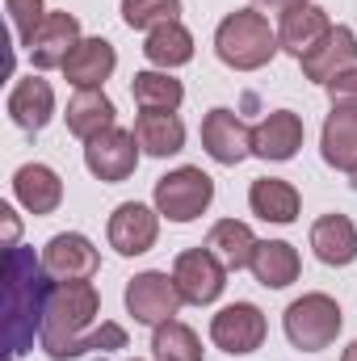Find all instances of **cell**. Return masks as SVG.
<instances>
[{
  "mask_svg": "<svg viewBox=\"0 0 357 361\" xmlns=\"http://www.w3.org/2000/svg\"><path fill=\"white\" fill-rule=\"evenodd\" d=\"M51 273L42 269V257H34V248H8L4 252V345L8 357L25 353L34 345V332H42L47 319V302L51 290L47 286Z\"/></svg>",
  "mask_w": 357,
  "mask_h": 361,
  "instance_id": "1",
  "label": "cell"
},
{
  "mask_svg": "<svg viewBox=\"0 0 357 361\" xmlns=\"http://www.w3.org/2000/svg\"><path fill=\"white\" fill-rule=\"evenodd\" d=\"M97 311H101V298H97V290H92L89 281H59L51 290L47 319H42V332H38L47 357H55V361L80 357Z\"/></svg>",
  "mask_w": 357,
  "mask_h": 361,
  "instance_id": "2",
  "label": "cell"
},
{
  "mask_svg": "<svg viewBox=\"0 0 357 361\" xmlns=\"http://www.w3.org/2000/svg\"><path fill=\"white\" fill-rule=\"evenodd\" d=\"M214 51L227 68L236 72H257L265 68L269 59L282 51L277 47V34L269 30V21L257 13V8H236L219 21L214 30Z\"/></svg>",
  "mask_w": 357,
  "mask_h": 361,
  "instance_id": "3",
  "label": "cell"
},
{
  "mask_svg": "<svg viewBox=\"0 0 357 361\" xmlns=\"http://www.w3.org/2000/svg\"><path fill=\"white\" fill-rule=\"evenodd\" d=\"M286 336L303 353H320L341 336V307L328 294H303L286 307Z\"/></svg>",
  "mask_w": 357,
  "mask_h": 361,
  "instance_id": "4",
  "label": "cell"
},
{
  "mask_svg": "<svg viewBox=\"0 0 357 361\" xmlns=\"http://www.w3.org/2000/svg\"><path fill=\"white\" fill-rule=\"evenodd\" d=\"M214 197V180L202 169H177L156 180V210L173 223H193Z\"/></svg>",
  "mask_w": 357,
  "mask_h": 361,
  "instance_id": "5",
  "label": "cell"
},
{
  "mask_svg": "<svg viewBox=\"0 0 357 361\" xmlns=\"http://www.w3.org/2000/svg\"><path fill=\"white\" fill-rule=\"evenodd\" d=\"M181 290L169 273H139L126 281V311L135 315V324H147V328H160L169 319H177L181 311Z\"/></svg>",
  "mask_w": 357,
  "mask_h": 361,
  "instance_id": "6",
  "label": "cell"
},
{
  "mask_svg": "<svg viewBox=\"0 0 357 361\" xmlns=\"http://www.w3.org/2000/svg\"><path fill=\"white\" fill-rule=\"evenodd\" d=\"M173 281H177L181 298L193 302V307H206L223 294L227 286V265L210 252V248H189L181 252L177 265H173Z\"/></svg>",
  "mask_w": 357,
  "mask_h": 361,
  "instance_id": "7",
  "label": "cell"
},
{
  "mask_svg": "<svg viewBox=\"0 0 357 361\" xmlns=\"http://www.w3.org/2000/svg\"><path fill=\"white\" fill-rule=\"evenodd\" d=\"M85 164H89V173L97 180H109V185L126 180L135 169H139V143H135V130H118V126H109L105 135L89 139V147H85Z\"/></svg>",
  "mask_w": 357,
  "mask_h": 361,
  "instance_id": "8",
  "label": "cell"
},
{
  "mask_svg": "<svg viewBox=\"0 0 357 361\" xmlns=\"http://www.w3.org/2000/svg\"><path fill=\"white\" fill-rule=\"evenodd\" d=\"M210 341L223 353H257L265 341V315L253 302H231L210 319Z\"/></svg>",
  "mask_w": 357,
  "mask_h": 361,
  "instance_id": "9",
  "label": "cell"
},
{
  "mask_svg": "<svg viewBox=\"0 0 357 361\" xmlns=\"http://www.w3.org/2000/svg\"><path fill=\"white\" fill-rule=\"evenodd\" d=\"M97 265H101V257H97V248L80 231H59L42 248V269L55 281H89L97 273Z\"/></svg>",
  "mask_w": 357,
  "mask_h": 361,
  "instance_id": "10",
  "label": "cell"
},
{
  "mask_svg": "<svg viewBox=\"0 0 357 361\" xmlns=\"http://www.w3.org/2000/svg\"><path fill=\"white\" fill-rule=\"evenodd\" d=\"M202 147L214 164H240L244 156H253V130L240 122V114L210 109L202 118Z\"/></svg>",
  "mask_w": 357,
  "mask_h": 361,
  "instance_id": "11",
  "label": "cell"
},
{
  "mask_svg": "<svg viewBox=\"0 0 357 361\" xmlns=\"http://www.w3.org/2000/svg\"><path fill=\"white\" fill-rule=\"evenodd\" d=\"M298 63H303V76H307V80L332 85L341 72L357 68V34L349 25H332V30L320 38V47H315L311 55H303Z\"/></svg>",
  "mask_w": 357,
  "mask_h": 361,
  "instance_id": "12",
  "label": "cell"
},
{
  "mask_svg": "<svg viewBox=\"0 0 357 361\" xmlns=\"http://www.w3.org/2000/svg\"><path fill=\"white\" fill-rule=\"evenodd\" d=\"M156 214L160 210H147L143 202H122L109 214V244H114V252H122V257L147 252L156 244V235H160V219Z\"/></svg>",
  "mask_w": 357,
  "mask_h": 361,
  "instance_id": "13",
  "label": "cell"
},
{
  "mask_svg": "<svg viewBox=\"0 0 357 361\" xmlns=\"http://www.w3.org/2000/svg\"><path fill=\"white\" fill-rule=\"evenodd\" d=\"M76 42H80V21L72 13H47V21L38 25L34 42L25 51H30V59H34L38 72H51V68L68 63V55L76 51Z\"/></svg>",
  "mask_w": 357,
  "mask_h": 361,
  "instance_id": "14",
  "label": "cell"
},
{
  "mask_svg": "<svg viewBox=\"0 0 357 361\" xmlns=\"http://www.w3.org/2000/svg\"><path fill=\"white\" fill-rule=\"evenodd\" d=\"M328 30H332V25H328V13H324L320 4H294V8L282 13L277 47H282L286 55L303 59V55H311V51L320 47V38H324Z\"/></svg>",
  "mask_w": 357,
  "mask_h": 361,
  "instance_id": "15",
  "label": "cell"
},
{
  "mask_svg": "<svg viewBox=\"0 0 357 361\" xmlns=\"http://www.w3.org/2000/svg\"><path fill=\"white\" fill-rule=\"evenodd\" d=\"M298 147H303V118L290 109H273L253 130V156L261 160H294Z\"/></svg>",
  "mask_w": 357,
  "mask_h": 361,
  "instance_id": "16",
  "label": "cell"
},
{
  "mask_svg": "<svg viewBox=\"0 0 357 361\" xmlns=\"http://www.w3.org/2000/svg\"><path fill=\"white\" fill-rule=\"evenodd\" d=\"M118 68V55L105 38H80L76 51L63 63V76L76 89H101V80H109V72Z\"/></svg>",
  "mask_w": 357,
  "mask_h": 361,
  "instance_id": "17",
  "label": "cell"
},
{
  "mask_svg": "<svg viewBox=\"0 0 357 361\" xmlns=\"http://www.w3.org/2000/svg\"><path fill=\"white\" fill-rule=\"evenodd\" d=\"M320 152H324V164H332L341 173H353L357 169V109L332 105V114L324 122V135H320Z\"/></svg>",
  "mask_w": 357,
  "mask_h": 361,
  "instance_id": "18",
  "label": "cell"
},
{
  "mask_svg": "<svg viewBox=\"0 0 357 361\" xmlns=\"http://www.w3.org/2000/svg\"><path fill=\"white\" fill-rule=\"evenodd\" d=\"M13 193H17V202L30 214H51L63 202V180L55 177V169H47V164H21L17 177H13Z\"/></svg>",
  "mask_w": 357,
  "mask_h": 361,
  "instance_id": "19",
  "label": "cell"
},
{
  "mask_svg": "<svg viewBox=\"0 0 357 361\" xmlns=\"http://www.w3.org/2000/svg\"><path fill=\"white\" fill-rule=\"evenodd\" d=\"M8 114H13V122L21 130H42L51 122V114H55V92H51V85L38 80V76L17 80L13 92H8Z\"/></svg>",
  "mask_w": 357,
  "mask_h": 361,
  "instance_id": "20",
  "label": "cell"
},
{
  "mask_svg": "<svg viewBox=\"0 0 357 361\" xmlns=\"http://www.w3.org/2000/svg\"><path fill=\"white\" fill-rule=\"evenodd\" d=\"M135 143L147 156H177L185 147V126H181L177 114H169V109H143L135 118Z\"/></svg>",
  "mask_w": 357,
  "mask_h": 361,
  "instance_id": "21",
  "label": "cell"
},
{
  "mask_svg": "<svg viewBox=\"0 0 357 361\" xmlns=\"http://www.w3.org/2000/svg\"><path fill=\"white\" fill-rule=\"evenodd\" d=\"M311 248L324 265H353L357 261V227L345 214H324L311 227Z\"/></svg>",
  "mask_w": 357,
  "mask_h": 361,
  "instance_id": "22",
  "label": "cell"
},
{
  "mask_svg": "<svg viewBox=\"0 0 357 361\" xmlns=\"http://www.w3.org/2000/svg\"><path fill=\"white\" fill-rule=\"evenodd\" d=\"M257 235H253V227L248 223H236V219H223V223H214L210 227V240H206V248L227 265V273H240V269H253V252H257Z\"/></svg>",
  "mask_w": 357,
  "mask_h": 361,
  "instance_id": "23",
  "label": "cell"
},
{
  "mask_svg": "<svg viewBox=\"0 0 357 361\" xmlns=\"http://www.w3.org/2000/svg\"><path fill=\"white\" fill-rule=\"evenodd\" d=\"M109 126H114V101L101 89H76V97L68 101V130L89 143Z\"/></svg>",
  "mask_w": 357,
  "mask_h": 361,
  "instance_id": "24",
  "label": "cell"
},
{
  "mask_svg": "<svg viewBox=\"0 0 357 361\" xmlns=\"http://www.w3.org/2000/svg\"><path fill=\"white\" fill-rule=\"evenodd\" d=\"M248 206L265 223H294L298 219V189L290 180L261 177V180H253V189H248Z\"/></svg>",
  "mask_w": 357,
  "mask_h": 361,
  "instance_id": "25",
  "label": "cell"
},
{
  "mask_svg": "<svg viewBox=\"0 0 357 361\" xmlns=\"http://www.w3.org/2000/svg\"><path fill=\"white\" fill-rule=\"evenodd\" d=\"M143 55H147V63H156V68H164V72H169V68H181V63L193 59V34H189L181 21L156 25V30H147Z\"/></svg>",
  "mask_w": 357,
  "mask_h": 361,
  "instance_id": "26",
  "label": "cell"
},
{
  "mask_svg": "<svg viewBox=\"0 0 357 361\" xmlns=\"http://www.w3.org/2000/svg\"><path fill=\"white\" fill-rule=\"evenodd\" d=\"M253 273H257V281L269 286V290H286L298 277V252L286 240H265L253 252Z\"/></svg>",
  "mask_w": 357,
  "mask_h": 361,
  "instance_id": "27",
  "label": "cell"
},
{
  "mask_svg": "<svg viewBox=\"0 0 357 361\" xmlns=\"http://www.w3.org/2000/svg\"><path fill=\"white\" fill-rule=\"evenodd\" d=\"M131 97L139 101V109H169V114H177V105L185 101V89L169 72H135Z\"/></svg>",
  "mask_w": 357,
  "mask_h": 361,
  "instance_id": "28",
  "label": "cell"
},
{
  "mask_svg": "<svg viewBox=\"0 0 357 361\" xmlns=\"http://www.w3.org/2000/svg\"><path fill=\"white\" fill-rule=\"evenodd\" d=\"M152 357L156 361H202V341H198V332L189 324L169 319L152 336Z\"/></svg>",
  "mask_w": 357,
  "mask_h": 361,
  "instance_id": "29",
  "label": "cell"
},
{
  "mask_svg": "<svg viewBox=\"0 0 357 361\" xmlns=\"http://www.w3.org/2000/svg\"><path fill=\"white\" fill-rule=\"evenodd\" d=\"M181 17V0H122V21L131 30H156Z\"/></svg>",
  "mask_w": 357,
  "mask_h": 361,
  "instance_id": "30",
  "label": "cell"
},
{
  "mask_svg": "<svg viewBox=\"0 0 357 361\" xmlns=\"http://www.w3.org/2000/svg\"><path fill=\"white\" fill-rule=\"evenodd\" d=\"M4 4H8V21H13V30H17V42L30 47L34 34H38V25L47 21L42 0H4Z\"/></svg>",
  "mask_w": 357,
  "mask_h": 361,
  "instance_id": "31",
  "label": "cell"
},
{
  "mask_svg": "<svg viewBox=\"0 0 357 361\" xmlns=\"http://www.w3.org/2000/svg\"><path fill=\"white\" fill-rule=\"evenodd\" d=\"M122 345H126V332L118 324H101V328H92L89 336H85V353H92V349L109 353V349H122Z\"/></svg>",
  "mask_w": 357,
  "mask_h": 361,
  "instance_id": "32",
  "label": "cell"
},
{
  "mask_svg": "<svg viewBox=\"0 0 357 361\" xmlns=\"http://www.w3.org/2000/svg\"><path fill=\"white\" fill-rule=\"evenodd\" d=\"M328 97H332V105H345V109H357V68L349 72H341L332 85H328Z\"/></svg>",
  "mask_w": 357,
  "mask_h": 361,
  "instance_id": "33",
  "label": "cell"
},
{
  "mask_svg": "<svg viewBox=\"0 0 357 361\" xmlns=\"http://www.w3.org/2000/svg\"><path fill=\"white\" fill-rule=\"evenodd\" d=\"M0 214H4V240L13 248V240H17V214H13V206H0Z\"/></svg>",
  "mask_w": 357,
  "mask_h": 361,
  "instance_id": "34",
  "label": "cell"
},
{
  "mask_svg": "<svg viewBox=\"0 0 357 361\" xmlns=\"http://www.w3.org/2000/svg\"><path fill=\"white\" fill-rule=\"evenodd\" d=\"M294 4H307V0H257V8H269V13H286Z\"/></svg>",
  "mask_w": 357,
  "mask_h": 361,
  "instance_id": "35",
  "label": "cell"
},
{
  "mask_svg": "<svg viewBox=\"0 0 357 361\" xmlns=\"http://www.w3.org/2000/svg\"><path fill=\"white\" fill-rule=\"evenodd\" d=\"M341 361H357V341L349 345V349H345V357H341Z\"/></svg>",
  "mask_w": 357,
  "mask_h": 361,
  "instance_id": "36",
  "label": "cell"
},
{
  "mask_svg": "<svg viewBox=\"0 0 357 361\" xmlns=\"http://www.w3.org/2000/svg\"><path fill=\"white\" fill-rule=\"evenodd\" d=\"M349 177H353V189H357V169H353V173H349Z\"/></svg>",
  "mask_w": 357,
  "mask_h": 361,
  "instance_id": "37",
  "label": "cell"
}]
</instances>
